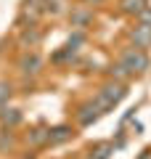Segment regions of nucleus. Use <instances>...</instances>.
<instances>
[{
    "mask_svg": "<svg viewBox=\"0 0 151 159\" xmlns=\"http://www.w3.org/2000/svg\"><path fill=\"white\" fill-rule=\"evenodd\" d=\"M122 64L130 72H143V69L149 66V56H146L143 51H138V48H130V51L122 53Z\"/></svg>",
    "mask_w": 151,
    "mask_h": 159,
    "instance_id": "1",
    "label": "nucleus"
},
{
    "mask_svg": "<svg viewBox=\"0 0 151 159\" xmlns=\"http://www.w3.org/2000/svg\"><path fill=\"white\" fill-rule=\"evenodd\" d=\"M122 96H125V88H122V85H109L106 90L98 96L95 106H98V109H112V106H114V103H117Z\"/></svg>",
    "mask_w": 151,
    "mask_h": 159,
    "instance_id": "2",
    "label": "nucleus"
},
{
    "mask_svg": "<svg viewBox=\"0 0 151 159\" xmlns=\"http://www.w3.org/2000/svg\"><path fill=\"white\" fill-rule=\"evenodd\" d=\"M133 40H135V45L138 48H149L151 45V27H135V32H133Z\"/></svg>",
    "mask_w": 151,
    "mask_h": 159,
    "instance_id": "3",
    "label": "nucleus"
},
{
    "mask_svg": "<svg viewBox=\"0 0 151 159\" xmlns=\"http://www.w3.org/2000/svg\"><path fill=\"white\" fill-rule=\"evenodd\" d=\"M98 114H101L98 106H88V109H82V114H80V122H82V125H90Z\"/></svg>",
    "mask_w": 151,
    "mask_h": 159,
    "instance_id": "4",
    "label": "nucleus"
},
{
    "mask_svg": "<svg viewBox=\"0 0 151 159\" xmlns=\"http://www.w3.org/2000/svg\"><path fill=\"white\" fill-rule=\"evenodd\" d=\"M21 69H24L27 74H34V72L40 69V58H37V56H29V58H24V61H21Z\"/></svg>",
    "mask_w": 151,
    "mask_h": 159,
    "instance_id": "5",
    "label": "nucleus"
},
{
    "mask_svg": "<svg viewBox=\"0 0 151 159\" xmlns=\"http://www.w3.org/2000/svg\"><path fill=\"white\" fill-rule=\"evenodd\" d=\"M122 11L125 13H140V11H143V0H125Z\"/></svg>",
    "mask_w": 151,
    "mask_h": 159,
    "instance_id": "6",
    "label": "nucleus"
},
{
    "mask_svg": "<svg viewBox=\"0 0 151 159\" xmlns=\"http://www.w3.org/2000/svg\"><path fill=\"white\" fill-rule=\"evenodd\" d=\"M50 141H53V143H61V141H66V138H69V127H56V130H50Z\"/></svg>",
    "mask_w": 151,
    "mask_h": 159,
    "instance_id": "7",
    "label": "nucleus"
},
{
    "mask_svg": "<svg viewBox=\"0 0 151 159\" xmlns=\"http://www.w3.org/2000/svg\"><path fill=\"white\" fill-rule=\"evenodd\" d=\"M19 119H21V114H19L16 109H8V111L3 114V122H8V125H16Z\"/></svg>",
    "mask_w": 151,
    "mask_h": 159,
    "instance_id": "8",
    "label": "nucleus"
},
{
    "mask_svg": "<svg viewBox=\"0 0 151 159\" xmlns=\"http://www.w3.org/2000/svg\"><path fill=\"white\" fill-rule=\"evenodd\" d=\"M140 21H143V27H151V8H143L140 11Z\"/></svg>",
    "mask_w": 151,
    "mask_h": 159,
    "instance_id": "9",
    "label": "nucleus"
},
{
    "mask_svg": "<svg viewBox=\"0 0 151 159\" xmlns=\"http://www.w3.org/2000/svg\"><path fill=\"white\" fill-rule=\"evenodd\" d=\"M8 93H11V90H8V85H0V106L8 101Z\"/></svg>",
    "mask_w": 151,
    "mask_h": 159,
    "instance_id": "10",
    "label": "nucleus"
},
{
    "mask_svg": "<svg viewBox=\"0 0 151 159\" xmlns=\"http://www.w3.org/2000/svg\"><path fill=\"white\" fill-rule=\"evenodd\" d=\"M74 21H77V24H85V21H88V13H85V11H77V13H74Z\"/></svg>",
    "mask_w": 151,
    "mask_h": 159,
    "instance_id": "11",
    "label": "nucleus"
},
{
    "mask_svg": "<svg viewBox=\"0 0 151 159\" xmlns=\"http://www.w3.org/2000/svg\"><path fill=\"white\" fill-rule=\"evenodd\" d=\"M93 3H95V0H93Z\"/></svg>",
    "mask_w": 151,
    "mask_h": 159,
    "instance_id": "12",
    "label": "nucleus"
}]
</instances>
